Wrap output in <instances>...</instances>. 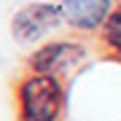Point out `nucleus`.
I'll return each instance as SVG.
<instances>
[{
    "label": "nucleus",
    "mask_w": 121,
    "mask_h": 121,
    "mask_svg": "<svg viewBox=\"0 0 121 121\" xmlns=\"http://www.w3.org/2000/svg\"><path fill=\"white\" fill-rule=\"evenodd\" d=\"M102 43L110 48V51L121 54V3L110 11L108 22L102 24Z\"/></svg>",
    "instance_id": "obj_5"
},
{
    "label": "nucleus",
    "mask_w": 121,
    "mask_h": 121,
    "mask_svg": "<svg viewBox=\"0 0 121 121\" xmlns=\"http://www.w3.org/2000/svg\"><path fill=\"white\" fill-rule=\"evenodd\" d=\"M59 8L70 27L94 32V30H102V24L108 22L113 3L110 0H59Z\"/></svg>",
    "instance_id": "obj_4"
},
{
    "label": "nucleus",
    "mask_w": 121,
    "mask_h": 121,
    "mask_svg": "<svg viewBox=\"0 0 121 121\" xmlns=\"http://www.w3.org/2000/svg\"><path fill=\"white\" fill-rule=\"evenodd\" d=\"M19 121H59L65 113V86L59 75L30 73L16 83Z\"/></svg>",
    "instance_id": "obj_1"
},
{
    "label": "nucleus",
    "mask_w": 121,
    "mask_h": 121,
    "mask_svg": "<svg viewBox=\"0 0 121 121\" xmlns=\"http://www.w3.org/2000/svg\"><path fill=\"white\" fill-rule=\"evenodd\" d=\"M86 59V46L78 40H48L38 46L32 56L27 59L30 73H43V75H62L65 70L75 67L78 62Z\"/></svg>",
    "instance_id": "obj_3"
},
{
    "label": "nucleus",
    "mask_w": 121,
    "mask_h": 121,
    "mask_svg": "<svg viewBox=\"0 0 121 121\" xmlns=\"http://www.w3.org/2000/svg\"><path fill=\"white\" fill-rule=\"evenodd\" d=\"M65 16H62L59 3H30L22 5L11 19V35L19 43H35L46 38L51 30H56Z\"/></svg>",
    "instance_id": "obj_2"
}]
</instances>
